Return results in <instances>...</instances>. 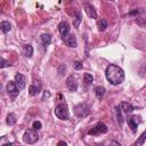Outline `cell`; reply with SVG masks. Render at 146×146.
I'll return each mask as SVG.
<instances>
[{
	"instance_id": "obj_1",
	"label": "cell",
	"mask_w": 146,
	"mask_h": 146,
	"mask_svg": "<svg viewBox=\"0 0 146 146\" xmlns=\"http://www.w3.org/2000/svg\"><path fill=\"white\" fill-rule=\"evenodd\" d=\"M105 75L112 84H120L124 80V71L120 66L114 64H111L106 67Z\"/></svg>"
},
{
	"instance_id": "obj_2",
	"label": "cell",
	"mask_w": 146,
	"mask_h": 146,
	"mask_svg": "<svg viewBox=\"0 0 146 146\" xmlns=\"http://www.w3.org/2000/svg\"><path fill=\"white\" fill-rule=\"evenodd\" d=\"M55 115L60 120H68L70 114H68V110H67L66 104H64V103L58 104L55 107Z\"/></svg>"
},
{
	"instance_id": "obj_3",
	"label": "cell",
	"mask_w": 146,
	"mask_h": 146,
	"mask_svg": "<svg viewBox=\"0 0 146 146\" xmlns=\"http://www.w3.org/2000/svg\"><path fill=\"white\" fill-rule=\"evenodd\" d=\"M74 113L78 117H84L87 115H89L90 113V107L88 104L86 103H80L74 107Z\"/></svg>"
},
{
	"instance_id": "obj_4",
	"label": "cell",
	"mask_w": 146,
	"mask_h": 146,
	"mask_svg": "<svg viewBox=\"0 0 146 146\" xmlns=\"http://www.w3.org/2000/svg\"><path fill=\"white\" fill-rule=\"evenodd\" d=\"M23 140L26 143V144H34L39 140V133L35 131V130H32V129H29L24 132V136H23Z\"/></svg>"
},
{
	"instance_id": "obj_5",
	"label": "cell",
	"mask_w": 146,
	"mask_h": 146,
	"mask_svg": "<svg viewBox=\"0 0 146 146\" xmlns=\"http://www.w3.org/2000/svg\"><path fill=\"white\" fill-rule=\"evenodd\" d=\"M106 132H107V127L103 122H98L95 127H92L88 131V133L92 135V136H97V135H102V133H106Z\"/></svg>"
},
{
	"instance_id": "obj_6",
	"label": "cell",
	"mask_w": 146,
	"mask_h": 146,
	"mask_svg": "<svg viewBox=\"0 0 146 146\" xmlns=\"http://www.w3.org/2000/svg\"><path fill=\"white\" fill-rule=\"evenodd\" d=\"M6 88H7V92L9 94V96H10L11 98H16V96H17L18 92H19L16 82H14V81H9Z\"/></svg>"
},
{
	"instance_id": "obj_7",
	"label": "cell",
	"mask_w": 146,
	"mask_h": 146,
	"mask_svg": "<svg viewBox=\"0 0 146 146\" xmlns=\"http://www.w3.org/2000/svg\"><path fill=\"white\" fill-rule=\"evenodd\" d=\"M63 40H64V43H65L66 46H68V47L75 48V47L78 46V43H76V38H75L74 34H67L66 36L63 38Z\"/></svg>"
},
{
	"instance_id": "obj_8",
	"label": "cell",
	"mask_w": 146,
	"mask_h": 146,
	"mask_svg": "<svg viewBox=\"0 0 146 146\" xmlns=\"http://www.w3.org/2000/svg\"><path fill=\"white\" fill-rule=\"evenodd\" d=\"M66 86H67V88H68L71 91H76V89H78V81H76V78L73 76V75L68 76V78L66 79Z\"/></svg>"
},
{
	"instance_id": "obj_9",
	"label": "cell",
	"mask_w": 146,
	"mask_h": 146,
	"mask_svg": "<svg viewBox=\"0 0 146 146\" xmlns=\"http://www.w3.org/2000/svg\"><path fill=\"white\" fill-rule=\"evenodd\" d=\"M40 90H41V82L34 81L29 88V94H30V96H35L36 94L40 92Z\"/></svg>"
},
{
	"instance_id": "obj_10",
	"label": "cell",
	"mask_w": 146,
	"mask_h": 146,
	"mask_svg": "<svg viewBox=\"0 0 146 146\" xmlns=\"http://www.w3.org/2000/svg\"><path fill=\"white\" fill-rule=\"evenodd\" d=\"M15 82H16V84H17V87H18L19 89H23V88H25V86H26V79H25V76H24L23 74H21V73H17V74L15 75Z\"/></svg>"
},
{
	"instance_id": "obj_11",
	"label": "cell",
	"mask_w": 146,
	"mask_h": 146,
	"mask_svg": "<svg viewBox=\"0 0 146 146\" xmlns=\"http://www.w3.org/2000/svg\"><path fill=\"white\" fill-rule=\"evenodd\" d=\"M139 122H140V120H139L138 116H130V117H128V124H129V127L131 128V130L133 132H136Z\"/></svg>"
},
{
	"instance_id": "obj_12",
	"label": "cell",
	"mask_w": 146,
	"mask_h": 146,
	"mask_svg": "<svg viewBox=\"0 0 146 146\" xmlns=\"http://www.w3.org/2000/svg\"><path fill=\"white\" fill-rule=\"evenodd\" d=\"M58 30H59L60 35L64 38V36H66V35L68 34V32H70V25H68L66 22H60L59 25H58Z\"/></svg>"
},
{
	"instance_id": "obj_13",
	"label": "cell",
	"mask_w": 146,
	"mask_h": 146,
	"mask_svg": "<svg viewBox=\"0 0 146 146\" xmlns=\"http://www.w3.org/2000/svg\"><path fill=\"white\" fill-rule=\"evenodd\" d=\"M84 10H86L87 15H88L90 18H97V13H96V10H95V8H94L92 5L86 3V5H84Z\"/></svg>"
},
{
	"instance_id": "obj_14",
	"label": "cell",
	"mask_w": 146,
	"mask_h": 146,
	"mask_svg": "<svg viewBox=\"0 0 146 146\" xmlns=\"http://www.w3.org/2000/svg\"><path fill=\"white\" fill-rule=\"evenodd\" d=\"M120 107H121V110H122V112H124V113H131L133 110H135V107L130 104V103H127V102H122L120 105H119Z\"/></svg>"
},
{
	"instance_id": "obj_15",
	"label": "cell",
	"mask_w": 146,
	"mask_h": 146,
	"mask_svg": "<svg viewBox=\"0 0 146 146\" xmlns=\"http://www.w3.org/2000/svg\"><path fill=\"white\" fill-rule=\"evenodd\" d=\"M41 41H42V44H43L44 47L49 46V44L51 43V36H50V34L43 33V34L41 35Z\"/></svg>"
},
{
	"instance_id": "obj_16",
	"label": "cell",
	"mask_w": 146,
	"mask_h": 146,
	"mask_svg": "<svg viewBox=\"0 0 146 146\" xmlns=\"http://www.w3.org/2000/svg\"><path fill=\"white\" fill-rule=\"evenodd\" d=\"M145 140H146V130L139 136V138L135 141V144L132 145V146H143L144 145V143H145Z\"/></svg>"
},
{
	"instance_id": "obj_17",
	"label": "cell",
	"mask_w": 146,
	"mask_h": 146,
	"mask_svg": "<svg viewBox=\"0 0 146 146\" xmlns=\"http://www.w3.org/2000/svg\"><path fill=\"white\" fill-rule=\"evenodd\" d=\"M95 94H96V97L98 99H102L104 97V95H105V88L104 87H100V86L96 87L95 88Z\"/></svg>"
},
{
	"instance_id": "obj_18",
	"label": "cell",
	"mask_w": 146,
	"mask_h": 146,
	"mask_svg": "<svg viewBox=\"0 0 146 146\" xmlns=\"http://www.w3.org/2000/svg\"><path fill=\"white\" fill-rule=\"evenodd\" d=\"M81 21H82V15H81V13H80V11H78V13H76V15H75V17H74V21H73V25H74V27H75V29H79Z\"/></svg>"
},
{
	"instance_id": "obj_19",
	"label": "cell",
	"mask_w": 146,
	"mask_h": 146,
	"mask_svg": "<svg viewBox=\"0 0 146 146\" xmlns=\"http://www.w3.org/2000/svg\"><path fill=\"white\" fill-rule=\"evenodd\" d=\"M0 27H1V31H2V33H7V32H9V31H10V29H11V26H10L9 22H6V21L1 22V24H0Z\"/></svg>"
},
{
	"instance_id": "obj_20",
	"label": "cell",
	"mask_w": 146,
	"mask_h": 146,
	"mask_svg": "<svg viewBox=\"0 0 146 146\" xmlns=\"http://www.w3.org/2000/svg\"><path fill=\"white\" fill-rule=\"evenodd\" d=\"M98 30L99 31H105L106 30V27H107V22H106V19H104V18H100L99 21H98Z\"/></svg>"
},
{
	"instance_id": "obj_21",
	"label": "cell",
	"mask_w": 146,
	"mask_h": 146,
	"mask_svg": "<svg viewBox=\"0 0 146 146\" xmlns=\"http://www.w3.org/2000/svg\"><path fill=\"white\" fill-rule=\"evenodd\" d=\"M92 81H94V76L90 73H84L83 74V82L86 84H90V83H92Z\"/></svg>"
},
{
	"instance_id": "obj_22",
	"label": "cell",
	"mask_w": 146,
	"mask_h": 146,
	"mask_svg": "<svg viewBox=\"0 0 146 146\" xmlns=\"http://www.w3.org/2000/svg\"><path fill=\"white\" fill-rule=\"evenodd\" d=\"M15 123H16V116H15V114L14 113L8 114V116H7V124L8 125H14Z\"/></svg>"
},
{
	"instance_id": "obj_23",
	"label": "cell",
	"mask_w": 146,
	"mask_h": 146,
	"mask_svg": "<svg viewBox=\"0 0 146 146\" xmlns=\"http://www.w3.org/2000/svg\"><path fill=\"white\" fill-rule=\"evenodd\" d=\"M115 111H116V117H117V121L120 122V124H122L123 122V117H122V110L120 106H116L115 107Z\"/></svg>"
},
{
	"instance_id": "obj_24",
	"label": "cell",
	"mask_w": 146,
	"mask_h": 146,
	"mask_svg": "<svg viewBox=\"0 0 146 146\" xmlns=\"http://www.w3.org/2000/svg\"><path fill=\"white\" fill-rule=\"evenodd\" d=\"M24 50H25V56H26V57H31V56H32V54H33V48H32L31 44H26L25 48H24Z\"/></svg>"
},
{
	"instance_id": "obj_25",
	"label": "cell",
	"mask_w": 146,
	"mask_h": 146,
	"mask_svg": "<svg viewBox=\"0 0 146 146\" xmlns=\"http://www.w3.org/2000/svg\"><path fill=\"white\" fill-rule=\"evenodd\" d=\"M8 66H10L9 62H7L5 58H1L0 59V67L1 68H5V67H8Z\"/></svg>"
},
{
	"instance_id": "obj_26",
	"label": "cell",
	"mask_w": 146,
	"mask_h": 146,
	"mask_svg": "<svg viewBox=\"0 0 146 146\" xmlns=\"http://www.w3.org/2000/svg\"><path fill=\"white\" fill-rule=\"evenodd\" d=\"M73 67L75 68V70H81L82 68V62L81 60H75L74 63H73Z\"/></svg>"
},
{
	"instance_id": "obj_27",
	"label": "cell",
	"mask_w": 146,
	"mask_h": 146,
	"mask_svg": "<svg viewBox=\"0 0 146 146\" xmlns=\"http://www.w3.org/2000/svg\"><path fill=\"white\" fill-rule=\"evenodd\" d=\"M32 127H33V129H34V130H39V129H41L42 124H41V122H40V121H34V122H33V124H32Z\"/></svg>"
},
{
	"instance_id": "obj_28",
	"label": "cell",
	"mask_w": 146,
	"mask_h": 146,
	"mask_svg": "<svg viewBox=\"0 0 146 146\" xmlns=\"http://www.w3.org/2000/svg\"><path fill=\"white\" fill-rule=\"evenodd\" d=\"M50 97V92L48 91V90H46L44 92H43V96H42V100H44V99H47V98H49Z\"/></svg>"
},
{
	"instance_id": "obj_29",
	"label": "cell",
	"mask_w": 146,
	"mask_h": 146,
	"mask_svg": "<svg viewBox=\"0 0 146 146\" xmlns=\"http://www.w3.org/2000/svg\"><path fill=\"white\" fill-rule=\"evenodd\" d=\"M65 68H66V66H65L64 64H62V65L59 66V70H58L59 74H63V71H65Z\"/></svg>"
},
{
	"instance_id": "obj_30",
	"label": "cell",
	"mask_w": 146,
	"mask_h": 146,
	"mask_svg": "<svg viewBox=\"0 0 146 146\" xmlns=\"http://www.w3.org/2000/svg\"><path fill=\"white\" fill-rule=\"evenodd\" d=\"M108 146H121V144H120L119 141H115V140H114V141H112Z\"/></svg>"
},
{
	"instance_id": "obj_31",
	"label": "cell",
	"mask_w": 146,
	"mask_h": 146,
	"mask_svg": "<svg viewBox=\"0 0 146 146\" xmlns=\"http://www.w3.org/2000/svg\"><path fill=\"white\" fill-rule=\"evenodd\" d=\"M57 146H67V144H66L65 141H59V143L57 144Z\"/></svg>"
},
{
	"instance_id": "obj_32",
	"label": "cell",
	"mask_w": 146,
	"mask_h": 146,
	"mask_svg": "<svg viewBox=\"0 0 146 146\" xmlns=\"http://www.w3.org/2000/svg\"><path fill=\"white\" fill-rule=\"evenodd\" d=\"M138 13H139L138 10H135V11H130V13H129V15H135V14H138Z\"/></svg>"
},
{
	"instance_id": "obj_33",
	"label": "cell",
	"mask_w": 146,
	"mask_h": 146,
	"mask_svg": "<svg viewBox=\"0 0 146 146\" xmlns=\"http://www.w3.org/2000/svg\"><path fill=\"white\" fill-rule=\"evenodd\" d=\"M13 145V143H7V144H3L2 146H11Z\"/></svg>"
}]
</instances>
